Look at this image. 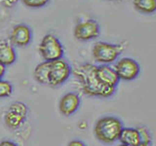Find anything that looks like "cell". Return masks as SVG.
<instances>
[{
	"label": "cell",
	"mask_w": 156,
	"mask_h": 146,
	"mask_svg": "<svg viewBox=\"0 0 156 146\" xmlns=\"http://www.w3.org/2000/svg\"><path fill=\"white\" fill-rule=\"evenodd\" d=\"M97 65L92 63H82L73 70V74L80 84L83 94L88 96L95 97H107L112 96L116 92V88H111L102 85L98 79L96 73Z\"/></svg>",
	"instance_id": "cell-1"
},
{
	"label": "cell",
	"mask_w": 156,
	"mask_h": 146,
	"mask_svg": "<svg viewBox=\"0 0 156 146\" xmlns=\"http://www.w3.org/2000/svg\"><path fill=\"white\" fill-rule=\"evenodd\" d=\"M123 128V124L119 118L115 116H105L96 122L94 134L96 138L101 142L111 144L118 140Z\"/></svg>",
	"instance_id": "cell-2"
},
{
	"label": "cell",
	"mask_w": 156,
	"mask_h": 146,
	"mask_svg": "<svg viewBox=\"0 0 156 146\" xmlns=\"http://www.w3.org/2000/svg\"><path fill=\"white\" fill-rule=\"evenodd\" d=\"M126 50L124 42L111 44L107 42H97L92 49V56L95 61L101 64H110L114 62L122 53Z\"/></svg>",
	"instance_id": "cell-3"
},
{
	"label": "cell",
	"mask_w": 156,
	"mask_h": 146,
	"mask_svg": "<svg viewBox=\"0 0 156 146\" xmlns=\"http://www.w3.org/2000/svg\"><path fill=\"white\" fill-rule=\"evenodd\" d=\"M39 53L44 61H54L62 58L65 49L62 42L53 33H48L42 38L39 45Z\"/></svg>",
	"instance_id": "cell-4"
},
{
	"label": "cell",
	"mask_w": 156,
	"mask_h": 146,
	"mask_svg": "<svg viewBox=\"0 0 156 146\" xmlns=\"http://www.w3.org/2000/svg\"><path fill=\"white\" fill-rule=\"evenodd\" d=\"M28 107L22 101H15L10 104L4 114V123L10 130H18L27 121Z\"/></svg>",
	"instance_id": "cell-5"
},
{
	"label": "cell",
	"mask_w": 156,
	"mask_h": 146,
	"mask_svg": "<svg viewBox=\"0 0 156 146\" xmlns=\"http://www.w3.org/2000/svg\"><path fill=\"white\" fill-rule=\"evenodd\" d=\"M72 73L70 64L63 58L50 61V71H49V87H58L68 80Z\"/></svg>",
	"instance_id": "cell-6"
},
{
	"label": "cell",
	"mask_w": 156,
	"mask_h": 146,
	"mask_svg": "<svg viewBox=\"0 0 156 146\" xmlns=\"http://www.w3.org/2000/svg\"><path fill=\"white\" fill-rule=\"evenodd\" d=\"M101 33L100 24L96 19H89L86 21L78 23L74 29H73V35L75 39L79 41H90L93 39L99 37Z\"/></svg>",
	"instance_id": "cell-7"
},
{
	"label": "cell",
	"mask_w": 156,
	"mask_h": 146,
	"mask_svg": "<svg viewBox=\"0 0 156 146\" xmlns=\"http://www.w3.org/2000/svg\"><path fill=\"white\" fill-rule=\"evenodd\" d=\"M114 69L120 80L132 81L139 76L140 66L134 58L122 57L115 63Z\"/></svg>",
	"instance_id": "cell-8"
},
{
	"label": "cell",
	"mask_w": 156,
	"mask_h": 146,
	"mask_svg": "<svg viewBox=\"0 0 156 146\" xmlns=\"http://www.w3.org/2000/svg\"><path fill=\"white\" fill-rule=\"evenodd\" d=\"M32 41V31L30 27L24 23L13 26L9 35V42L15 47H27Z\"/></svg>",
	"instance_id": "cell-9"
},
{
	"label": "cell",
	"mask_w": 156,
	"mask_h": 146,
	"mask_svg": "<svg viewBox=\"0 0 156 146\" xmlns=\"http://www.w3.org/2000/svg\"><path fill=\"white\" fill-rule=\"evenodd\" d=\"M81 103V99L78 94L73 92H69L62 96L58 102V110L61 114L69 117L73 115L78 110Z\"/></svg>",
	"instance_id": "cell-10"
},
{
	"label": "cell",
	"mask_w": 156,
	"mask_h": 146,
	"mask_svg": "<svg viewBox=\"0 0 156 146\" xmlns=\"http://www.w3.org/2000/svg\"><path fill=\"white\" fill-rule=\"evenodd\" d=\"M96 73L98 79L100 80L102 85L111 88H117V86H118L120 79L117 75L114 67L110 66L109 64L97 65Z\"/></svg>",
	"instance_id": "cell-11"
},
{
	"label": "cell",
	"mask_w": 156,
	"mask_h": 146,
	"mask_svg": "<svg viewBox=\"0 0 156 146\" xmlns=\"http://www.w3.org/2000/svg\"><path fill=\"white\" fill-rule=\"evenodd\" d=\"M17 60L15 47L6 39H0V64L5 67L12 65Z\"/></svg>",
	"instance_id": "cell-12"
},
{
	"label": "cell",
	"mask_w": 156,
	"mask_h": 146,
	"mask_svg": "<svg viewBox=\"0 0 156 146\" xmlns=\"http://www.w3.org/2000/svg\"><path fill=\"white\" fill-rule=\"evenodd\" d=\"M120 143L129 146H136L140 142V135L136 128H123L119 134Z\"/></svg>",
	"instance_id": "cell-13"
},
{
	"label": "cell",
	"mask_w": 156,
	"mask_h": 146,
	"mask_svg": "<svg viewBox=\"0 0 156 146\" xmlns=\"http://www.w3.org/2000/svg\"><path fill=\"white\" fill-rule=\"evenodd\" d=\"M49 71H50V61H44L35 66L33 71V77L37 83L48 86L49 84Z\"/></svg>",
	"instance_id": "cell-14"
},
{
	"label": "cell",
	"mask_w": 156,
	"mask_h": 146,
	"mask_svg": "<svg viewBox=\"0 0 156 146\" xmlns=\"http://www.w3.org/2000/svg\"><path fill=\"white\" fill-rule=\"evenodd\" d=\"M135 9L141 14H153L156 11V0H133Z\"/></svg>",
	"instance_id": "cell-15"
},
{
	"label": "cell",
	"mask_w": 156,
	"mask_h": 146,
	"mask_svg": "<svg viewBox=\"0 0 156 146\" xmlns=\"http://www.w3.org/2000/svg\"><path fill=\"white\" fill-rule=\"evenodd\" d=\"M136 129L139 133L140 142L151 146V144H152V136H151V134L148 128H146L145 126H139L138 128H136Z\"/></svg>",
	"instance_id": "cell-16"
},
{
	"label": "cell",
	"mask_w": 156,
	"mask_h": 146,
	"mask_svg": "<svg viewBox=\"0 0 156 146\" xmlns=\"http://www.w3.org/2000/svg\"><path fill=\"white\" fill-rule=\"evenodd\" d=\"M13 85L7 80H0V99L11 96L13 94Z\"/></svg>",
	"instance_id": "cell-17"
},
{
	"label": "cell",
	"mask_w": 156,
	"mask_h": 146,
	"mask_svg": "<svg viewBox=\"0 0 156 146\" xmlns=\"http://www.w3.org/2000/svg\"><path fill=\"white\" fill-rule=\"evenodd\" d=\"M50 0H22V2L29 8H41Z\"/></svg>",
	"instance_id": "cell-18"
},
{
	"label": "cell",
	"mask_w": 156,
	"mask_h": 146,
	"mask_svg": "<svg viewBox=\"0 0 156 146\" xmlns=\"http://www.w3.org/2000/svg\"><path fill=\"white\" fill-rule=\"evenodd\" d=\"M67 146H87L84 142H82L81 140L78 139H73L71 141H69L67 144Z\"/></svg>",
	"instance_id": "cell-19"
},
{
	"label": "cell",
	"mask_w": 156,
	"mask_h": 146,
	"mask_svg": "<svg viewBox=\"0 0 156 146\" xmlns=\"http://www.w3.org/2000/svg\"><path fill=\"white\" fill-rule=\"evenodd\" d=\"M0 146H19V145L11 140H3L0 142Z\"/></svg>",
	"instance_id": "cell-20"
},
{
	"label": "cell",
	"mask_w": 156,
	"mask_h": 146,
	"mask_svg": "<svg viewBox=\"0 0 156 146\" xmlns=\"http://www.w3.org/2000/svg\"><path fill=\"white\" fill-rule=\"evenodd\" d=\"M19 0H3V4L6 7H13Z\"/></svg>",
	"instance_id": "cell-21"
},
{
	"label": "cell",
	"mask_w": 156,
	"mask_h": 146,
	"mask_svg": "<svg viewBox=\"0 0 156 146\" xmlns=\"http://www.w3.org/2000/svg\"><path fill=\"white\" fill-rule=\"evenodd\" d=\"M5 72H6V67H5L4 65H2V64H0V80L3 78Z\"/></svg>",
	"instance_id": "cell-22"
},
{
	"label": "cell",
	"mask_w": 156,
	"mask_h": 146,
	"mask_svg": "<svg viewBox=\"0 0 156 146\" xmlns=\"http://www.w3.org/2000/svg\"><path fill=\"white\" fill-rule=\"evenodd\" d=\"M107 1H111V2H123L124 0H107Z\"/></svg>",
	"instance_id": "cell-23"
},
{
	"label": "cell",
	"mask_w": 156,
	"mask_h": 146,
	"mask_svg": "<svg viewBox=\"0 0 156 146\" xmlns=\"http://www.w3.org/2000/svg\"><path fill=\"white\" fill-rule=\"evenodd\" d=\"M136 146H149V145H147V144H145V143H143V142H140L138 145Z\"/></svg>",
	"instance_id": "cell-24"
},
{
	"label": "cell",
	"mask_w": 156,
	"mask_h": 146,
	"mask_svg": "<svg viewBox=\"0 0 156 146\" xmlns=\"http://www.w3.org/2000/svg\"><path fill=\"white\" fill-rule=\"evenodd\" d=\"M118 146H129V145H126V144H122V143H120Z\"/></svg>",
	"instance_id": "cell-25"
}]
</instances>
